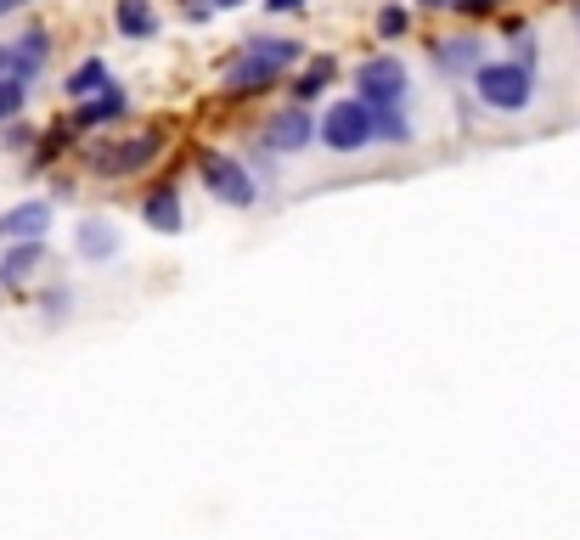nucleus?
I'll list each match as a JSON object with an SVG mask.
<instances>
[{"instance_id":"f257e3e1","label":"nucleus","mask_w":580,"mask_h":540,"mask_svg":"<svg viewBox=\"0 0 580 540\" xmlns=\"http://www.w3.org/2000/svg\"><path fill=\"white\" fill-rule=\"evenodd\" d=\"M468 84H473L479 113H490V119H524V113H536V102H541V73H536L530 62H513V57L479 62V68L468 73Z\"/></svg>"},{"instance_id":"f03ea898","label":"nucleus","mask_w":580,"mask_h":540,"mask_svg":"<svg viewBox=\"0 0 580 540\" xmlns=\"http://www.w3.org/2000/svg\"><path fill=\"white\" fill-rule=\"evenodd\" d=\"M356 102L372 113H406L411 108V68L394 51H378L356 68Z\"/></svg>"},{"instance_id":"7ed1b4c3","label":"nucleus","mask_w":580,"mask_h":540,"mask_svg":"<svg viewBox=\"0 0 580 540\" xmlns=\"http://www.w3.org/2000/svg\"><path fill=\"white\" fill-rule=\"evenodd\" d=\"M372 108H361L356 97L350 102H333L321 119H316V147L333 152V158H361L372 147Z\"/></svg>"},{"instance_id":"20e7f679","label":"nucleus","mask_w":580,"mask_h":540,"mask_svg":"<svg viewBox=\"0 0 580 540\" xmlns=\"http://www.w3.org/2000/svg\"><path fill=\"white\" fill-rule=\"evenodd\" d=\"M198 180H203V192L220 203V209H254L260 203V187H254V174H248L242 158L231 152H198Z\"/></svg>"},{"instance_id":"39448f33","label":"nucleus","mask_w":580,"mask_h":540,"mask_svg":"<svg viewBox=\"0 0 580 540\" xmlns=\"http://www.w3.org/2000/svg\"><path fill=\"white\" fill-rule=\"evenodd\" d=\"M260 152L266 158H299V152H310L316 147V119H310V108H277L266 124H260Z\"/></svg>"},{"instance_id":"423d86ee","label":"nucleus","mask_w":580,"mask_h":540,"mask_svg":"<svg viewBox=\"0 0 580 540\" xmlns=\"http://www.w3.org/2000/svg\"><path fill=\"white\" fill-rule=\"evenodd\" d=\"M158 152H163V136L147 130V136H136V141L97 147V152H91V169H97V174H136V169H147Z\"/></svg>"},{"instance_id":"0eeeda50","label":"nucleus","mask_w":580,"mask_h":540,"mask_svg":"<svg viewBox=\"0 0 580 540\" xmlns=\"http://www.w3.org/2000/svg\"><path fill=\"white\" fill-rule=\"evenodd\" d=\"M46 231H51V203L46 198H29V203L0 214V242H46Z\"/></svg>"},{"instance_id":"6e6552de","label":"nucleus","mask_w":580,"mask_h":540,"mask_svg":"<svg viewBox=\"0 0 580 540\" xmlns=\"http://www.w3.org/2000/svg\"><path fill=\"white\" fill-rule=\"evenodd\" d=\"M119 248H124V237H119L113 220H79V231H73V253L86 259V264H108V259H119Z\"/></svg>"},{"instance_id":"1a4fd4ad","label":"nucleus","mask_w":580,"mask_h":540,"mask_svg":"<svg viewBox=\"0 0 580 540\" xmlns=\"http://www.w3.org/2000/svg\"><path fill=\"white\" fill-rule=\"evenodd\" d=\"M46 242H7V253H0V282L7 288H23V282H34L40 270H46Z\"/></svg>"},{"instance_id":"9d476101","label":"nucleus","mask_w":580,"mask_h":540,"mask_svg":"<svg viewBox=\"0 0 580 540\" xmlns=\"http://www.w3.org/2000/svg\"><path fill=\"white\" fill-rule=\"evenodd\" d=\"M479 62H484V40H473V34L434 40V68H440V73H451V79H468Z\"/></svg>"},{"instance_id":"9b49d317","label":"nucleus","mask_w":580,"mask_h":540,"mask_svg":"<svg viewBox=\"0 0 580 540\" xmlns=\"http://www.w3.org/2000/svg\"><path fill=\"white\" fill-rule=\"evenodd\" d=\"M124 113H130V90H124V84H108L102 97L79 102L73 124H79V130H97V124H113V119H124Z\"/></svg>"},{"instance_id":"f8f14e48","label":"nucleus","mask_w":580,"mask_h":540,"mask_svg":"<svg viewBox=\"0 0 580 540\" xmlns=\"http://www.w3.org/2000/svg\"><path fill=\"white\" fill-rule=\"evenodd\" d=\"M141 220H147L152 231H181V226H187L181 192H176V187H152V192H147V203H141Z\"/></svg>"},{"instance_id":"ddd939ff","label":"nucleus","mask_w":580,"mask_h":540,"mask_svg":"<svg viewBox=\"0 0 580 540\" xmlns=\"http://www.w3.org/2000/svg\"><path fill=\"white\" fill-rule=\"evenodd\" d=\"M242 51L254 57V62H266V68H293L299 57H304V40H288V34H254V40H242Z\"/></svg>"},{"instance_id":"4468645a","label":"nucleus","mask_w":580,"mask_h":540,"mask_svg":"<svg viewBox=\"0 0 580 540\" xmlns=\"http://www.w3.org/2000/svg\"><path fill=\"white\" fill-rule=\"evenodd\" d=\"M113 29L124 40H152L158 34V7L152 0H113Z\"/></svg>"},{"instance_id":"2eb2a0df","label":"nucleus","mask_w":580,"mask_h":540,"mask_svg":"<svg viewBox=\"0 0 580 540\" xmlns=\"http://www.w3.org/2000/svg\"><path fill=\"white\" fill-rule=\"evenodd\" d=\"M12 51H18V79H23V84H34V79H40V68L51 62V34H46V29H23V34L12 40Z\"/></svg>"},{"instance_id":"dca6fc26","label":"nucleus","mask_w":580,"mask_h":540,"mask_svg":"<svg viewBox=\"0 0 580 540\" xmlns=\"http://www.w3.org/2000/svg\"><path fill=\"white\" fill-rule=\"evenodd\" d=\"M108 84H113V73H108V62H102V57H86V62H79V68L62 79V90H68L73 102H91V97H102Z\"/></svg>"},{"instance_id":"f3484780","label":"nucleus","mask_w":580,"mask_h":540,"mask_svg":"<svg viewBox=\"0 0 580 540\" xmlns=\"http://www.w3.org/2000/svg\"><path fill=\"white\" fill-rule=\"evenodd\" d=\"M333 73H339V62H333V57H316V62L293 79V108L321 102V97H327V84H333Z\"/></svg>"},{"instance_id":"a211bd4d","label":"nucleus","mask_w":580,"mask_h":540,"mask_svg":"<svg viewBox=\"0 0 580 540\" xmlns=\"http://www.w3.org/2000/svg\"><path fill=\"white\" fill-rule=\"evenodd\" d=\"M372 136L383 147H411L418 141V124H411V113H372Z\"/></svg>"},{"instance_id":"6ab92c4d","label":"nucleus","mask_w":580,"mask_h":540,"mask_svg":"<svg viewBox=\"0 0 580 540\" xmlns=\"http://www.w3.org/2000/svg\"><path fill=\"white\" fill-rule=\"evenodd\" d=\"M29 108V84L0 79V124H18V113Z\"/></svg>"},{"instance_id":"aec40b11","label":"nucleus","mask_w":580,"mask_h":540,"mask_svg":"<svg viewBox=\"0 0 580 540\" xmlns=\"http://www.w3.org/2000/svg\"><path fill=\"white\" fill-rule=\"evenodd\" d=\"M406 29H411V7H400V0L378 7V40H400Z\"/></svg>"},{"instance_id":"412c9836","label":"nucleus","mask_w":580,"mask_h":540,"mask_svg":"<svg viewBox=\"0 0 580 540\" xmlns=\"http://www.w3.org/2000/svg\"><path fill=\"white\" fill-rule=\"evenodd\" d=\"M536 57H541V34L519 23V29H513V62H530V68H536Z\"/></svg>"},{"instance_id":"4be33fe9","label":"nucleus","mask_w":580,"mask_h":540,"mask_svg":"<svg viewBox=\"0 0 580 540\" xmlns=\"http://www.w3.org/2000/svg\"><path fill=\"white\" fill-rule=\"evenodd\" d=\"M40 310H46V321H68V310H73V293H68V288H46Z\"/></svg>"},{"instance_id":"5701e85b","label":"nucleus","mask_w":580,"mask_h":540,"mask_svg":"<svg viewBox=\"0 0 580 540\" xmlns=\"http://www.w3.org/2000/svg\"><path fill=\"white\" fill-rule=\"evenodd\" d=\"M496 7H502V0H451V12H462V18H484Z\"/></svg>"},{"instance_id":"b1692460","label":"nucleus","mask_w":580,"mask_h":540,"mask_svg":"<svg viewBox=\"0 0 580 540\" xmlns=\"http://www.w3.org/2000/svg\"><path fill=\"white\" fill-rule=\"evenodd\" d=\"M260 7H266V12H277V18H288V12H304L310 0H260Z\"/></svg>"},{"instance_id":"393cba45","label":"nucleus","mask_w":580,"mask_h":540,"mask_svg":"<svg viewBox=\"0 0 580 540\" xmlns=\"http://www.w3.org/2000/svg\"><path fill=\"white\" fill-rule=\"evenodd\" d=\"M29 136H34V130H23V124H7V147H29Z\"/></svg>"},{"instance_id":"a878e982","label":"nucleus","mask_w":580,"mask_h":540,"mask_svg":"<svg viewBox=\"0 0 580 540\" xmlns=\"http://www.w3.org/2000/svg\"><path fill=\"white\" fill-rule=\"evenodd\" d=\"M418 7H429V12H446V7H451V0H418Z\"/></svg>"},{"instance_id":"bb28decb","label":"nucleus","mask_w":580,"mask_h":540,"mask_svg":"<svg viewBox=\"0 0 580 540\" xmlns=\"http://www.w3.org/2000/svg\"><path fill=\"white\" fill-rule=\"evenodd\" d=\"M23 7V0H0V18H7V12H18Z\"/></svg>"},{"instance_id":"cd10ccee","label":"nucleus","mask_w":580,"mask_h":540,"mask_svg":"<svg viewBox=\"0 0 580 540\" xmlns=\"http://www.w3.org/2000/svg\"><path fill=\"white\" fill-rule=\"evenodd\" d=\"M187 12H203V0H187Z\"/></svg>"},{"instance_id":"c85d7f7f","label":"nucleus","mask_w":580,"mask_h":540,"mask_svg":"<svg viewBox=\"0 0 580 540\" xmlns=\"http://www.w3.org/2000/svg\"><path fill=\"white\" fill-rule=\"evenodd\" d=\"M214 7H242V0H214Z\"/></svg>"},{"instance_id":"c756f323","label":"nucleus","mask_w":580,"mask_h":540,"mask_svg":"<svg viewBox=\"0 0 580 540\" xmlns=\"http://www.w3.org/2000/svg\"><path fill=\"white\" fill-rule=\"evenodd\" d=\"M574 29H580V12H574Z\"/></svg>"}]
</instances>
